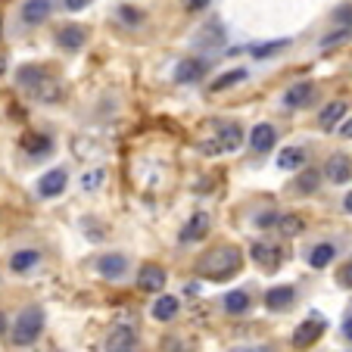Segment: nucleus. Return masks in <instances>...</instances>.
Masks as SVG:
<instances>
[{"label":"nucleus","instance_id":"1","mask_svg":"<svg viewBox=\"0 0 352 352\" xmlns=\"http://www.w3.org/2000/svg\"><path fill=\"white\" fill-rule=\"evenodd\" d=\"M16 81H19V87L28 97L38 100V103H47V107H54V103H60V100L66 97L63 78L54 75L47 66H41V63H25V66H19L16 69Z\"/></svg>","mask_w":352,"mask_h":352},{"label":"nucleus","instance_id":"2","mask_svg":"<svg viewBox=\"0 0 352 352\" xmlns=\"http://www.w3.org/2000/svg\"><path fill=\"white\" fill-rule=\"evenodd\" d=\"M243 265V253L240 246L234 243H221V246H212L206 256H199L197 262V274L206 280H228L240 272Z\"/></svg>","mask_w":352,"mask_h":352},{"label":"nucleus","instance_id":"3","mask_svg":"<svg viewBox=\"0 0 352 352\" xmlns=\"http://www.w3.org/2000/svg\"><path fill=\"white\" fill-rule=\"evenodd\" d=\"M215 128L219 131H212V138L203 140V153L206 156H215V153H234V150H240V144H243V128H240V122H215Z\"/></svg>","mask_w":352,"mask_h":352},{"label":"nucleus","instance_id":"4","mask_svg":"<svg viewBox=\"0 0 352 352\" xmlns=\"http://www.w3.org/2000/svg\"><path fill=\"white\" fill-rule=\"evenodd\" d=\"M44 331V309L41 306H28L19 312V318L13 321V331H10V340L13 346H32L34 340Z\"/></svg>","mask_w":352,"mask_h":352},{"label":"nucleus","instance_id":"5","mask_svg":"<svg viewBox=\"0 0 352 352\" xmlns=\"http://www.w3.org/2000/svg\"><path fill=\"white\" fill-rule=\"evenodd\" d=\"M209 66H212V63L203 60V56H184V60L175 66V81H178V85H199V81L206 78Z\"/></svg>","mask_w":352,"mask_h":352},{"label":"nucleus","instance_id":"6","mask_svg":"<svg viewBox=\"0 0 352 352\" xmlns=\"http://www.w3.org/2000/svg\"><path fill=\"white\" fill-rule=\"evenodd\" d=\"M312 97H315V81H309V78L293 81V85L280 94V107L284 109H302V107L312 103Z\"/></svg>","mask_w":352,"mask_h":352},{"label":"nucleus","instance_id":"7","mask_svg":"<svg viewBox=\"0 0 352 352\" xmlns=\"http://www.w3.org/2000/svg\"><path fill=\"white\" fill-rule=\"evenodd\" d=\"M250 256H253V262L262 268V272H278L280 262H284V253H280V246L274 243H265V240H256L253 246H250Z\"/></svg>","mask_w":352,"mask_h":352},{"label":"nucleus","instance_id":"8","mask_svg":"<svg viewBox=\"0 0 352 352\" xmlns=\"http://www.w3.org/2000/svg\"><path fill=\"white\" fill-rule=\"evenodd\" d=\"M50 16H54V0H25L19 7V22L28 28L44 25Z\"/></svg>","mask_w":352,"mask_h":352},{"label":"nucleus","instance_id":"9","mask_svg":"<svg viewBox=\"0 0 352 352\" xmlns=\"http://www.w3.org/2000/svg\"><path fill=\"white\" fill-rule=\"evenodd\" d=\"M324 327H327V321L321 318V315H309V318L293 331V346H296V349H309V346L324 333Z\"/></svg>","mask_w":352,"mask_h":352},{"label":"nucleus","instance_id":"10","mask_svg":"<svg viewBox=\"0 0 352 352\" xmlns=\"http://www.w3.org/2000/svg\"><path fill=\"white\" fill-rule=\"evenodd\" d=\"M54 41H56V47H60V50H66V54H75V50H81V47L87 44V28L69 22V25L56 28Z\"/></svg>","mask_w":352,"mask_h":352},{"label":"nucleus","instance_id":"11","mask_svg":"<svg viewBox=\"0 0 352 352\" xmlns=\"http://www.w3.org/2000/svg\"><path fill=\"white\" fill-rule=\"evenodd\" d=\"M324 178L331 184H349L352 181V160L346 153H331L324 162Z\"/></svg>","mask_w":352,"mask_h":352},{"label":"nucleus","instance_id":"12","mask_svg":"<svg viewBox=\"0 0 352 352\" xmlns=\"http://www.w3.org/2000/svg\"><path fill=\"white\" fill-rule=\"evenodd\" d=\"M134 346H138V333H134V327L116 324L113 331H109L107 343H103V352H134Z\"/></svg>","mask_w":352,"mask_h":352},{"label":"nucleus","instance_id":"13","mask_svg":"<svg viewBox=\"0 0 352 352\" xmlns=\"http://www.w3.org/2000/svg\"><path fill=\"white\" fill-rule=\"evenodd\" d=\"M209 225H212V219H209V212H193L190 219H187V225L181 228L178 240H181V243H199V240H206Z\"/></svg>","mask_w":352,"mask_h":352},{"label":"nucleus","instance_id":"14","mask_svg":"<svg viewBox=\"0 0 352 352\" xmlns=\"http://www.w3.org/2000/svg\"><path fill=\"white\" fill-rule=\"evenodd\" d=\"M66 184H69V172H66V168H50V172L41 175L38 193L44 199H54V197H60V193L66 190Z\"/></svg>","mask_w":352,"mask_h":352},{"label":"nucleus","instance_id":"15","mask_svg":"<svg viewBox=\"0 0 352 352\" xmlns=\"http://www.w3.org/2000/svg\"><path fill=\"white\" fill-rule=\"evenodd\" d=\"M293 302H296V287H290V284L272 287V290L265 293V309L268 312H290Z\"/></svg>","mask_w":352,"mask_h":352},{"label":"nucleus","instance_id":"16","mask_svg":"<svg viewBox=\"0 0 352 352\" xmlns=\"http://www.w3.org/2000/svg\"><path fill=\"white\" fill-rule=\"evenodd\" d=\"M274 144H278V131H274V125H268V122H259V125L250 131V146H253V153H272Z\"/></svg>","mask_w":352,"mask_h":352},{"label":"nucleus","instance_id":"17","mask_svg":"<svg viewBox=\"0 0 352 352\" xmlns=\"http://www.w3.org/2000/svg\"><path fill=\"white\" fill-rule=\"evenodd\" d=\"M138 287L144 293H162V287H166V268L146 262V265L138 272Z\"/></svg>","mask_w":352,"mask_h":352},{"label":"nucleus","instance_id":"18","mask_svg":"<svg viewBox=\"0 0 352 352\" xmlns=\"http://www.w3.org/2000/svg\"><path fill=\"white\" fill-rule=\"evenodd\" d=\"M97 272L107 280H119V278H125V272H128V259L122 253H107L97 259Z\"/></svg>","mask_w":352,"mask_h":352},{"label":"nucleus","instance_id":"19","mask_svg":"<svg viewBox=\"0 0 352 352\" xmlns=\"http://www.w3.org/2000/svg\"><path fill=\"white\" fill-rule=\"evenodd\" d=\"M150 312H153L156 321H172L175 315L181 312V302H178V296H172V293H160Z\"/></svg>","mask_w":352,"mask_h":352},{"label":"nucleus","instance_id":"20","mask_svg":"<svg viewBox=\"0 0 352 352\" xmlns=\"http://www.w3.org/2000/svg\"><path fill=\"white\" fill-rule=\"evenodd\" d=\"M22 146H25V153L32 156V160H44V156H50V150H54V140L47 138V134H25L22 138Z\"/></svg>","mask_w":352,"mask_h":352},{"label":"nucleus","instance_id":"21","mask_svg":"<svg viewBox=\"0 0 352 352\" xmlns=\"http://www.w3.org/2000/svg\"><path fill=\"white\" fill-rule=\"evenodd\" d=\"M302 166H306V150H302V146H284L278 153L280 172H299Z\"/></svg>","mask_w":352,"mask_h":352},{"label":"nucleus","instance_id":"22","mask_svg":"<svg viewBox=\"0 0 352 352\" xmlns=\"http://www.w3.org/2000/svg\"><path fill=\"white\" fill-rule=\"evenodd\" d=\"M343 116H346V103L343 100H333V103H327L318 113V128L321 131H331V128H337L343 122Z\"/></svg>","mask_w":352,"mask_h":352},{"label":"nucleus","instance_id":"23","mask_svg":"<svg viewBox=\"0 0 352 352\" xmlns=\"http://www.w3.org/2000/svg\"><path fill=\"white\" fill-rule=\"evenodd\" d=\"M333 256H337V246L333 243H315L312 250H309V265L312 268H327L333 262Z\"/></svg>","mask_w":352,"mask_h":352},{"label":"nucleus","instance_id":"24","mask_svg":"<svg viewBox=\"0 0 352 352\" xmlns=\"http://www.w3.org/2000/svg\"><path fill=\"white\" fill-rule=\"evenodd\" d=\"M250 306H253V299H250V293L246 290L225 293V312L228 315H243V312H250Z\"/></svg>","mask_w":352,"mask_h":352},{"label":"nucleus","instance_id":"25","mask_svg":"<svg viewBox=\"0 0 352 352\" xmlns=\"http://www.w3.org/2000/svg\"><path fill=\"white\" fill-rule=\"evenodd\" d=\"M38 262H41L38 250H19V253H13V259H10V268H13L16 274H25V272H32Z\"/></svg>","mask_w":352,"mask_h":352},{"label":"nucleus","instance_id":"26","mask_svg":"<svg viewBox=\"0 0 352 352\" xmlns=\"http://www.w3.org/2000/svg\"><path fill=\"white\" fill-rule=\"evenodd\" d=\"M250 78V72L246 69H231V72H225V75H219V78L209 85V91H228V87H234V85H240V81H246Z\"/></svg>","mask_w":352,"mask_h":352},{"label":"nucleus","instance_id":"27","mask_svg":"<svg viewBox=\"0 0 352 352\" xmlns=\"http://www.w3.org/2000/svg\"><path fill=\"white\" fill-rule=\"evenodd\" d=\"M278 231L284 234V237H296V234L306 231V221H302V215H296V212L280 215V219H278Z\"/></svg>","mask_w":352,"mask_h":352},{"label":"nucleus","instance_id":"28","mask_svg":"<svg viewBox=\"0 0 352 352\" xmlns=\"http://www.w3.org/2000/svg\"><path fill=\"white\" fill-rule=\"evenodd\" d=\"M287 44H290L287 38H280V41H265V44H253V50H250V54H253V60H272V56L280 54Z\"/></svg>","mask_w":352,"mask_h":352},{"label":"nucleus","instance_id":"29","mask_svg":"<svg viewBox=\"0 0 352 352\" xmlns=\"http://www.w3.org/2000/svg\"><path fill=\"white\" fill-rule=\"evenodd\" d=\"M352 41V28H333V32H327L324 38L318 41L321 50H333V47H343Z\"/></svg>","mask_w":352,"mask_h":352},{"label":"nucleus","instance_id":"30","mask_svg":"<svg viewBox=\"0 0 352 352\" xmlns=\"http://www.w3.org/2000/svg\"><path fill=\"white\" fill-rule=\"evenodd\" d=\"M103 184H107V168H91V172L81 175V190H85V193L100 190Z\"/></svg>","mask_w":352,"mask_h":352},{"label":"nucleus","instance_id":"31","mask_svg":"<svg viewBox=\"0 0 352 352\" xmlns=\"http://www.w3.org/2000/svg\"><path fill=\"white\" fill-rule=\"evenodd\" d=\"M318 184H321V175L315 172V168H306V172L296 178V184H293V187H296L299 193H315V190H318Z\"/></svg>","mask_w":352,"mask_h":352},{"label":"nucleus","instance_id":"32","mask_svg":"<svg viewBox=\"0 0 352 352\" xmlns=\"http://www.w3.org/2000/svg\"><path fill=\"white\" fill-rule=\"evenodd\" d=\"M331 22H337V28H352V3H340L331 13Z\"/></svg>","mask_w":352,"mask_h":352},{"label":"nucleus","instance_id":"33","mask_svg":"<svg viewBox=\"0 0 352 352\" xmlns=\"http://www.w3.org/2000/svg\"><path fill=\"white\" fill-rule=\"evenodd\" d=\"M119 19L125 22V25H140V22H144V13H140L138 7H131V3H122V7H119Z\"/></svg>","mask_w":352,"mask_h":352},{"label":"nucleus","instance_id":"34","mask_svg":"<svg viewBox=\"0 0 352 352\" xmlns=\"http://www.w3.org/2000/svg\"><path fill=\"white\" fill-rule=\"evenodd\" d=\"M337 280H340V287H346V290H352V259L340 265V272H337Z\"/></svg>","mask_w":352,"mask_h":352},{"label":"nucleus","instance_id":"35","mask_svg":"<svg viewBox=\"0 0 352 352\" xmlns=\"http://www.w3.org/2000/svg\"><path fill=\"white\" fill-rule=\"evenodd\" d=\"M94 0H63V7L69 10V13H81V10H87Z\"/></svg>","mask_w":352,"mask_h":352},{"label":"nucleus","instance_id":"36","mask_svg":"<svg viewBox=\"0 0 352 352\" xmlns=\"http://www.w3.org/2000/svg\"><path fill=\"white\" fill-rule=\"evenodd\" d=\"M184 3H187V10H190V13H199V10H206L212 0H184Z\"/></svg>","mask_w":352,"mask_h":352},{"label":"nucleus","instance_id":"37","mask_svg":"<svg viewBox=\"0 0 352 352\" xmlns=\"http://www.w3.org/2000/svg\"><path fill=\"white\" fill-rule=\"evenodd\" d=\"M231 352H272L268 346H234Z\"/></svg>","mask_w":352,"mask_h":352},{"label":"nucleus","instance_id":"38","mask_svg":"<svg viewBox=\"0 0 352 352\" xmlns=\"http://www.w3.org/2000/svg\"><path fill=\"white\" fill-rule=\"evenodd\" d=\"M168 352H190V346H184L181 340H168Z\"/></svg>","mask_w":352,"mask_h":352},{"label":"nucleus","instance_id":"39","mask_svg":"<svg viewBox=\"0 0 352 352\" xmlns=\"http://www.w3.org/2000/svg\"><path fill=\"white\" fill-rule=\"evenodd\" d=\"M340 134H343L346 140H352V119H346L343 125H340Z\"/></svg>","mask_w":352,"mask_h":352},{"label":"nucleus","instance_id":"40","mask_svg":"<svg viewBox=\"0 0 352 352\" xmlns=\"http://www.w3.org/2000/svg\"><path fill=\"white\" fill-rule=\"evenodd\" d=\"M343 337L352 340V315H346V321H343Z\"/></svg>","mask_w":352,"mask_h":352},{"label":"nucleus","instance_id":"41","mask_svg":"<svg viewBox=\"0 0 352 352\" xmlns=\"http://www.w3.org/2000/svg\"><path fill=\"white\" fill-rule=\"evenodd\" d=\"M343 209H346V212H349V215H352V190H349V193H346V199H343Z\"/></svg>","mask_w":352,"mask_h":352},{"label":"nucleus","instance_id":"42","mask_svg":"<svg viewBox=\"0 0 352 352\" xmlns=\"http://www.w3.org/2000/svg\"><path fill=\"white\" fill-rule=\"evenodd\" d=\"M7 66H10V60L7 56H0V75H7Z\"/></svg>","mask_w":352,"mask_h":352},{"label":"nucleus","instance_id":"43","mask_svg":"<svg viewBox=\"0 0 352 352\" xmlns=\"http://www.w3.org/2000/svg\"><path fill=\"white\" fill-rule=\"evenodd\" d=\"M0 333H7V315L0 312Z\"/></svg>","mask_w":352,"mask_h":352},{"label":"nucleus","instance_id":"44","mask_svg":"<svg viewBox=\"0 0 352 352\" xmlns=\"http://www.w3.org/2000/svg\"><path fill=\"white\" fill-rule=\"evenodd\" d=\"M0 38H3V19H0Z\"/></svg>","mask_w":352,"mask_h":352}]
</instances>
